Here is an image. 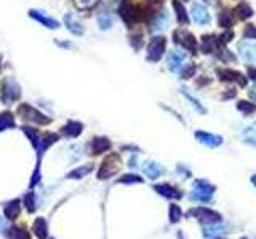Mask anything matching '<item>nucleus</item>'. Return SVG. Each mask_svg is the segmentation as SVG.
Returning a JSON list of instances; mask_svg holds the SVG:
<instances>
[{
	"label": "nucleus",
	"mask_w": 256,
	"mask_h": 239,
	"mask_svg": "<svg viewBox=\"0 0 256 239\" xmlns=\"http://www.w3.org/2000/svg\"><path fill=\"white\" fill-rule=\"evenodd\" d=\"M239 54L244 57L247 62L256 61V45L252 42H242L239 43Z\"/></svg>",
	"instance_id": "nucleus-17"
},
{
	"label": "nucleus",
	"mask_w": 256,
	"mask_h": 239,
	"mask_svg": "<svg viewBox=\"0 0 256 239\" xmlns=\"http://www.w3.org/2000/svg\"><path fill=\"white\" fill-rule=\"evenodd\" d=\"M15 126V117L10 112H3L0 113V133L6 131V129H11Z\"/></svg>",
	"instance_id": "nucleus-26"
},
{
	"label": "nucleus",
	"mask_w": 256,
	"mask_h": 239,
	"mask_svg": "<svg viewBox=\"0 0 256 239\" xmlns=\"http://www.w3.org/2000/svg\"><path fill=\"white\" fill-rule=\"evenodd\" d=\"M244 39L256 40V26H253V24L245 26V29H244Z\"/></svg>",
	"instance_id": "nucleus-40"
},
{
	"label": "nucleus",
	"mask_w": 256,
	"mask_h": 239,
	"mask_svg": "<svg viewBox=\"0 0 256 239\" xmlns=\"http://www.w3.org/2000/svg\"><path fill=\"white\" fill-rule=\"evenodd\" d=\"M192 18H194V21L197 24H200V26H207L210 24V21H211V16H210V13L207 10V6L202 5V3H194L192 5Z\"/></svg>",
	"instance_id": "nucleus-11"
},
{
	"label": "nucleus",
	"mask_w": 256,
	"mask_h": 239,
	"mask_svg": "<svg viewBox=\"0 0 256 239\" xmlns=\"http://www.w3.org/2000/svg\"><path fill=\"white\" fill-rule=\"evenodd\" d=\"M248 74H250V78L256 80V69H255V67H250V69H248Z\"/></svg>",
	"instance_id": "nucleus-43"
},
{
	"label": "nucleus",
	"mask_w": 256,
	"mask_h": 239,
	"mask_svg": "<svg viewBox=\"0 0 256 239\" xmlns=\"http://www.w3.org/2000/svg\"><path fill=\"white\" fill-rule=\"evenodd\" d=\"M5 230V223H3V220L0 219V231H3Z\"/></svg>",
	"instance_id": "nucleus-45"
},
{
	"label": "nucleus",
	"mask_w": 256,
	"mask_h": 239,
	"mask_svg": "<svg viewBox=\"0 0 256 239\" xmlns=\"http://www.w3.org/2000/svg\"><path fill=\"white\" fill-rule=\"evenodd\" d=\"M167 48V39L163 35H157L154 37L147 45V61L151 62H159L162 59L163 53Z\"/></svg>",
	"instance_id": "nucleus-5"
},
{
	"label": "nucleus",
	"mask_w": 256,
	"mask_h": 239,
	"mask_svg": "<svg viewBox=\"0 0 256 239\" xmlns=\"http://www.w3.org/2000/svg\"><path fill=\"white\" fill-rule=\"evenodd\" d=\"M29 16L32 19H35L37 23H40L42 26H45L48 29H58L60 27V23L56 21L55 18L48 16L44 11H39V10H29Z\"/></svg>",
	"instance_id": "nucleus-13"
},
{
	"label": "nucleus",
	"mask_w": 256,
	"mask_h": 239,
	"mask_svg": "<svg viewBox=\"0 0 256 239\" xmlns=\"http://www.w3.org/2000/svg\"><path fill=\"white\" fill-rule=\"evenodd\" d=\"M154 190L157 191L159 194H162V196H165V198H170V199H180L183 194L181 191L178 190V188L172 187V185H168V184H159V185H155L154 187Z\"/></svg>",
	"instance_id": "nucleus-18"
},
{
	"label": "nucleus",
	"mask_w": 256,
	"mask_h": 239,
	"mask_svg": "<svg viewBox=\"0 0 256 239\" xmlns=\"http://www.w3.org/2000/svg\"><path fill=\"white\" fill-rule=\"evenodd\" d=\"M194 74H195V66H194V64H188V67L181 72V78L188 80L191 77H194Z\"/></svg>",
	"instance_id": "nucleus-41"
},
{
	"label": "nucleus",
	"mask_w": 256,
	"mask_h": 239,
	"mask_svg": "<svg viewBox=\"0 0 256 239\" xmlns=\"http://www.w3.org/2000/svg\"><path fill=\"white\" fill-rule=\"evenodd\" d=\"M216 74L219 77L221 82H234V83H239L240 86H247V78L240 74L237 70H232V69H218Z\"/></svg>",
	"instance_id": "nucleus-9"
},
{
	"label": "nucleus",
	"mask_w": 256,
	"mask_h": 239,
	"mask_svg": "<svg viewBox=\"0 0 256 239\" xmlns=\"http://www.w3.org/2000/svg\"><path fill=\"white\" fill-rule=\"evenodd\" d=\"M195 139L203 143L207 147H219L223 143V137L218 136V134H210V133H205V131H195Z\"/></svg>",
	"instance_id": "nucleus-12"
},
{
	"label": "nucleus",
	"mask_w": 256,
	"mask_h": 239,
	"mask_svg": "<svg viewBox=\"0 0 256 239\" xmlns=\"http://www.w3.org/2000/svg\"><path fill=\"white\" fill-rule=\"evenodd\" d=\"M173 40L178 43V45H181L184 49H188V51H191L192 54L197 53V40L194 39V35H192L191 32L188 31H183V29H178V31H175L173 34Z\"/></svg>",
	"instance_id": "nucleus-7"
},
{
	"label": "nucleus",
	"mask_w": 256,
	"mask_h": 239,
	"mask_svg": "<svg viewBox=\"0 0 256 239\" xmlns=\"http://www.w3.org/2000/svg\"><path fill=\"white\" fill-rule=\"evenodd\" d=\"M203 2H207L210 5H219V0H203Z\"/></svg>",
	"instance_id": "nucleus-44"
},
{
	"label": "nucleus",
	"mask_w": 256,
	"mask_h": 239,
	"mask_svg": "<svg viewBox=\"0 0 256 239\" xmlns=\"http://www.w3.org/2000/svg\"><path fill=\"white\" fill-rule=\"evenodd\" d=\"M119 14L124 19L127 27H133L134 24L144 18V13L141 6H134L130 0H122V3L119 6Z\"/></svg>",
	"instance_id": "nucleus-1"
},
{
	"label": "nucleus",
	"mask_w": 256,
	"mask_h": 239,
	"mask_svg": "<svg viewBox=\"0 0 256 239\" xmlns=\"http://www.w3.org/2000/svg\"><path fill=\"white\" fill-rule=\"evenodd\" d=\"M117 182L119 184H141L143 179L139 176H134V174H127V176H124L122 179H119Z\"/></svg>",
	"instance_id": "nucleus-35"
},
{
	"label": "nucleus",
	"mask_w": 256,
	"mask_h": 239,
	"mask_svg": "<svg viewBox=\"0 0 256 239\" xmlns=\"http://www.w3.org/2000/svg\"><path fill=\"white\" fill-rule=\"evenodd\" d=\"M236 14H237L239 19H248V18L253 16V10H252L250 5L240 3V5L237 6V8H236Z\"/></svg>",
	"instance_id": "nucleus-31"
},
{
	"label": "nucleus",
	"mask_w": 256,
	"mask_h": 239,
	"mask_svg": "<svg viewBox=\"0 0 256 239\" xmlns=\"http://www.w3.org/2000/svg\"><path fill=\"white\" fill-rule=\"evenodd\" d=\"M143 169H144V174L149 177V179H157V177H160V174L163 172V169H162V166L160 164H157V163H146L144 166H143Z\"/></svg>",
	"instance_id": "nucleus-25"
},
{
	"label": "nucleus",
	"mask_w": 256,
	"mask_h": 239,
	"mask_svg": "<svg viewBox=\"0 0 256 239\" xmlns=\"http://www.w3.org/2000/svg\"><path fill=\"white\" fill-rule=\"evenodd\" d=\"M3 212H5V217L8 220H15L16 217L19 215V201L13 199V201L8 202V204H5L3 206Z\"/></svg>",
	"instance_id": "nucleus-23"
},
{
	"label": "nucleus",
	"mask_w": 256,
	"mask_h": 239,
	"mask_svg": "<svg viewBox=\"0 0 256 239\" xmlns=\"http://www.w3.org/2000/svg\"><path fill=\"white\" fill-rule=\"evenodd\" d=\"M18 115L23 120H26V121H34V123H37V125H48V123L52 121V118L45 117L44 113L39 112L37 108H34L29 104H21L18 107Z\"/></svg>",
	"instance_id": "nucleus-4"
},
{
	"label": "nucleus",
	"mask_w": 256,
	"mask_h": 239,
	"mask_svg": "<svg viewBox=\"0 0 256 239\" xmlns=\"http://www.w3.org/2000/svg\"><path fill=\"white\" fill-rule=\"evenodd\" d=\"M252 184H253V185L256 187V174H255V176L252 177Z\"/></svg>",
	"instance_id": "nucleus-46"
},
{
	"label": "nucleus",
	"mask_w": 256,
	"mask_h": 239,
	"mask_svg": "<svg viewBox=\"0 0 256 239\" xmlns=\"http://www.w3.org/2000/svg\"><path fill=\"white\" fill-rule=\"evenodd\" d=\"M232 37H234V34L229 31V32H226V34H223L221 35V39H219V43H227V42H231L232 40Z\"/></svg>",
	"instance_id": "nucleus-42"
},
{
	"label": "nucleus",
	"mask_w": 256,
	"mask_h": 239,
	"mask_svg": "<svg viewBox=\"0 0 256 239\" xmlns=\"http://www.w3.org/2000/svg\"><path fill=\"white\" fill-rule=\"evenodd\" d=\"M98 26L101 31H109V29L114 26V18L109 11H103L98 14Z\"/></svg>",
	"instance_id": "nucleus-24"
},
{
	"label": "nucleus",
	"mask_w": 256,
	"mask_h": 239,
	"mask_svg": "<svg viewBox=\"0 0 256 239\" xmlns=\"http://www.w3.org/2000/svg\"><path fill=\"white\" fill-rule=\"evenodd\" d=\"M60 141V136L55 134V133H44L40 134V139H39V145H37V151H39V158L45 153V151Z\"/></svg>",
	"instance_id": "nucleus-14"
},
{
	"label": "nucleus",
	"mask_w": 256,
	"mask_h": 239,
	"mask_svg": "<svg viewBox=\"0 0 256 239\" xmlns=\"http://www.w3.org/2000/svg\"><path fill=\"white\" fill-rule=\"evenodd\" d=\"M213 193H215V187L210 185L207 180H195L191 198L200 202H207L213 198Z\"/></svg>",
	"instance_id": "nucleus-6"
},
{
	"label": "nucleus",
	"mask_w": 256,
	"mask_h": 239,
	"mask_svg": "<svg viewBox=\"0 0 256 239\" xmlns=\"http://www.w3.org/2000/svg\"><path fill=\"white\" fill-rule=\"evenodd\" d=\"M218 24L224 27V29H231L232 24H234V16L229 10H223L219 13V18H218Z\"/></svg>",
	"instance_id": "nucleus-28"
},
{
	"label": "nucleus",
	"mask_w": 256,
	"mask_h": 239,
	"mask_svg": "<svg viewBox=\"0 0 256 239\" xmlns=\"http://www.w3.org/2000/svg\"><path fill=\"white\" fill-rule=\"evenodd\" d=\"M221 231H224L223 227H210V228H205L203 230V236L205 238H215L216 235H219Z\"/></svg>",
	"instance_id": "nucleus-39"
},
{
	"label": "nucleus",
	"mask_w": 256,
	"mask_h": 239,
	"mask_svg": "<svg viewBox=\"0 0 256 239\" xmlns=\"http://www.w3.org/2000/svg\"><path fill=\"white\" fill-rule=\"evenodd\" d=\"M218 45H219V40L215 37V35H203V37H202L200 47H202V51L203 53H213V51H216Z\"/></svg>",
	"instance_id": "nucleus-22"
},
{
	"label": "nucleus",
	"mask_w": 256,
	"mask_h": 239,
	"mask_svg": "<svg viewBox=\"0 0 256 239\" xmlns=\"http://www.w3.org/2000/svg\"><path fill=\"white\" fill-rule=\"evenodd\" d=\"M180 219H181V209H180V206L172 204V206H170V222L176 223Z\"/></svg>",
	"instance_id": "nucleus-37"
},
{
	"label": "nucleus",
	"mask_w": 256,
	"mask_h": 239,
	"mask_svg": "<svg viewBox=\"0 0 256 239\" xmlns=\"http://www.w3.org/2000/svg\"><path fill=\"white\" fill-rule=\"evenodd\" d=\"M189 215L195 217V219L200 220L202 223H219L221 222V215L215 211H211L208 207H194L189 211Z\"/></svg>",
	"instance_id": "nucleus-8"
},
{
	"label": "nucleus",
	"mask_w": 256,
	"mask_h": 239,
	"mask_svg": "<svg viewBox=\"0 0 256 239\" xmlns=\"http://www.w3.org/2000/svg\"><path fill=\"white\" fill-rule=\"evenodd\" d=\"M24 201H26L27 211H29V212H34V211H35V194H34V191H29V193H27L26 198H24Z\"/></svg>",
	"instance_id": "nucleus-38"
},
{
	"label": "nucleus",
	"mask_w": 256,
	"mask_h": 239,
	"mask_svg": "<svg viewBox=\"0 0 256 239\" xmlns=\"http://www.w3.org/2000/svg\"><path fill=\"white\" fill-rule=\"evenodd\" d=\"M119 168H120V156L117 153H111L109 156H106L104 161L101 163V168L98 171V179L106 180L112 176H116Z\"/></svg>",
	"instance_id": "nucleus-3"
},
{
	"label": "nucleus",
	"mask_w": 256,
	"mask_h": 239,
	"mask_svg": "<svg viewBox=\"0 0 256 239\" xmlns=\"http://www.w3.org/2000/svg\"><path fill=\"white\" fill-rule=\"evenodd\" d=\"M168 24H170V14L167 10H162L154 14V18L151 19V23H149V31L159 32V31H163V29H167Z\"/></svg>",
	"instance_id": "nucleus-10"
},
{
	"label": "nucleus",
	"mask_w": 256,
	"mask_h": 239,
	"mask_svg": "<svg viewBox=\"0 0 256 239\" xmlns=\"http://www.w3.org/2000/svg\"><path fill=\"white\" fill-rule=\"evenodd\" d=\"M64 26H66L67 31L74 35H83V32H85V27L72 13H67L66 16H64Z\"/></svg>",
	"instance_id": "nucleus-15"
},
{
	"label": "nucleus",
	"mask_w": 256,
	"mask_h": 239,
	"mask_svg": "<svg viewBox=\"0 0 256 239\" xmlns=\"http://www.w3.org/2000/svg\"><path fill=\"white\" fill-rule=\"evenodd\" d=\"M186 53H183V51H172L168 54V59H167V64H168V69L172 70V72H178L181 69L183 66V62L186 61Z\"/></svg>",
	"instance_id": "nucleus-16"
},
{
	"label": "nucleus",
	"mask_w": 256,
	"mask_h": 239,
	"mask_svg": "<svg viewBox=\"0 0 256 239\" xmlns=\"http://www.w3.org/2000/svg\"><path fill=\"white\" fill-rule=\"evenodd\" d=\"M83 131V125L79 121H67V125L63 128V134L66 137H79Z\"/></svg>",
	"instance_id": "nucleus-20"
},
{
	"label": "nucleus",
	"mask_w": 256,
	"mask_h": 239,
	"mask_svg": "<svg viewBox=\"0 0 256 239\" xmlns=\"http://www.w3.org/2000/svg\"><path fill=\"white\" fill-rule=\"evenodd\" d=\"M32 230H34L35 236H37L39 239H47V222H45V219L35 220Z\"/></svg>",
	"instance_id": "nucleus-27"
},
{
	"label": "nucleus",
	"mask_w": 256,
	"mask_h": 239,
	"mask_svg": "<svg viewBox=\"0 0 256 239\" xmlns=\"http://www.w3.org/2000/svg\"><path fill=\"white\" fill-rule=\"evenodd\" d=\"M181 93H183V96L184 97H186L188 100H189V102H191V105L192 107H194L195 108V110L198 112V113H202V115H205V113H207V108H205L200 102H198V100L194 97V96H192V94L191 93H186V91H184V88H181Z\"/></svg>",
	"instance_id": "nucleus-30"
},
{
	"label": "nucleus",
	"mask_w": 256,
	"mask_h": 239,
	"mask_svg": "<svg viewBox=\"0 0 256 239\" xmlns=\"http://www.w3.org/2000/svg\"><path fill=\"white\" fill-rule=\"evenodd\" d=\"M19 97H21V88L16 83V80H13L10 77L3 78L2 85H0V100L3 104L10 105L13 102H16Z\"/></svg>",
	"instance_id": "nucleus-2"
},
{
	"label": "nucleus",
	"mask_w": 256,
	"mask_h": 239,
	"mask_svg": "<svg viewBox=\"0 0 256 239\" xmlns=\"http://www.w3.org/2000/svg\"><path fill=\"white\" fill-rule=\"evenodd\" d=\"M109 148H111V141L108 137H95L93 142H91V151H93V155H101Z\"/></svg>",
	"instance_id": "nucleus-19"
},
{
	"label": "nucleus",
	"mask_w": 256,
	"mask_h": 239,
	"mask_svg": "<svg viewBox=\"0 0 256 239\" xmlns=\"http://www.w3.org/2000/svg\"><path fill=\"white\" fill-rule=\"evenodd\" d=\"M91 169H93V168H91L90 164H87V166H80V168H77V169H74L72 172H69V174H67V179H82V177L87 176V174H90Z\"/></svg>",
	"instance_id": "nucleus-32"
},
{
	"label": "nucleus",
	"mask_w": 256,
	"mask_h": 239,
	"mask_svg": "<svg viewBox=\"0 0 256 239\" xmlns=\"http://www.w3.org/2000/svg\"><path fill=\"white\" fill-rule=\"evenodd\" d=\"M6 238L8 239H31V235L23 228L11 227L8 231H6Z\"/></svg>",
	"instance_id": "nucleus-29"
},
{
	"label": "nucleus",
	"mask_w": 256,
	"mask_h": 239,
	"mask_svg": "<svg viewBox=\"0 0 256 239\" xmlns=\"http://www.w3.org/2000/svg\"><path fill=\"white\" fill-rule=\"evenodd\" d=\"M23 131L26 133V136L29 137V141L32 142V145L37 148L39 145V139H40V133L35 128H29V126H23Z\"/></svg>",
	"instance_id": "nucleus-33"
},
{
	"label": "nucleus",
	"mask_w": 256,
	"mask_h": 239,
	"mask_svg": "<svg viewBox=\"0 0 256 239\" xmlns=\"http://www.w3.org/2000/svg\"><path fill=\"white\" fill-rule=\"evenodd\" d=\"M96 2L98 0H74V5L79 10H90Z\"/></svg>",
	"instance_id": "nucleus-36"
},
{
	"label": "nucleus",
	"mask_w": 256,
	"mask_h": 239,
	"mask_svg": "<svg viewBox=\"0 0 256 239\" xmlns=\"http://www.w3.org/2000/svg\"><path fill=\"white\" fill-rule=\"evenodd\" d=\"M237 110L242 112L244 115H250L256 110V105L252 104V102H248V100H239L237 102Z\"/></svg>",
	"instance_id": "nucleus-34"
},
{
	"label": "nucleus",
	"mask_w": 256,
	"mask_h": 239,
	"mask_svg": "<svg viewBox=\"0 0 256 239\" xmlns=\"http://www.w3.org/2000/svg\"><path fill=\"white\" fill-rule=\"evenodd\" d=\"M172 3H173V8H175V14H176L178 23H180L181 26L189 24V16H188L186 8H184V5L180 2V0H173Z\"/></svg>",
	"instance_id": "nucleus-21"
}]
</instances>
